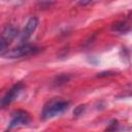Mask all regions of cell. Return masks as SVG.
Returning a JSON list of instances; mask_svg holds the SVG:
<instances>
[{
	"label": "cell",
	"mask_w": 132,
	"mask_h": 132,
	"mask_svg": "<svg viewBox=\"0 0 132 132\" xmlns=\"http://www.w3.org/2000/svg\"><path fill=\"white\" fill-rule=\"evenodd\" d=\"M69 104V101L62 98H53L44 104L41 111V118L44 120H48L58 117L68 109Z\"/></svg>",
	"instance_id": "cell-1"
},
{
	"label": "cell",
	"mask_w": 132,
	"mask_h": 132,
	"mask_svg": "<svg viewBox=\"0 0 132 132\" xmlns=\"http://www.w3.org/2000/svg\"><path fill=\"white\" fill-rule=\"evenodd\" d=\"M39 52H40V47L26 43V44H20L18 47H14V48H11V50H7L1 56L5 57V58H8V59H16V58H22V57L35 55Z\"/></svg>",
	"instance_id": "cell-2"
},
{
	"label": "cell",
	"mask_w": 132,
	"mask_h": 132,
	"mask_svg": "<svg viewBox=\"0 0 132 132\" xmlns=\"http://www.w3.org/2000/svg\"><path fill=\"white\" fill-rule=\"evenodd\" d=\"M18 29L14 26H6L1 34V39H0V53L1 55H3L7 50L8 45L12 42V40L18 36Z\"/></svg>",
	"instance_id": "cell-3"
},
{
	"label": "cell",
	"mask_w": 132,
	"mask_h": 132,
	"mask_svg": "<svg viewBox=\"0 0 132 132\" xmlns=\"http://www.w3.org/2000/svg\"><path fill=\"white\" fill-rule=\"evenodd\" d=\"M30 114L22 109H18L11 113V119L8 124V129H15L23 126H26L30 123Z\"/></svg>",
	"instance_id": "cell-4"
},
{
	"label": "cell",
	"mask_w": 132,
	"mask_h": 132,
	"mask_svg": "<svg viewBox=\"0 0 132 132\" xmlns=\"http://www.w3.org/2000/svg\"><path fill=\"white\" fill-rule=\"evenodd\" d=\"M24 85L22 82H18L14 86H12L7 92L6 94L3 96V98L1 99V107L5 108L6 106H8L9 104H11L23 92L24 90Z\"/></svg>",
	"instance_id": "cell-5"
},
{
	"label": "cell",
	"mask_w": 132,
	"mask_h": 132,
	"mask_svg": "<svg viewBox=\"0 0 132 132\" xmlns=\"http://www.w3.org/2000/svg\"><path fill=\"white\" fill-rule=\"evenodd\" d=\"M37 26H38V20H37V18L31 16L27 21V23L25 25V28H24V30H23V32L21 34V42H22L21 44H26V42L29 40V38L32 36V34L36 30Z\"/></svg>",
	"instance_id": "cell-6"
},
{
	"label": "cell",
	"mask_w": 132,
	"mask_h": 132,
	"mask_svg": "<svg viewBox=\"0 0 132 132\" xmlns=\"http://www.w3.org/2000/svg\"><path fill=\"white\" fill-rule=\"evenodd\" d=\"M112 30H114L117 32H120V33H126V32H128L130 30V25L125 21L118 22L117 24L113 25Z\"/></svg>",
	"instance_id": "cell-7"
}]
</instances>
